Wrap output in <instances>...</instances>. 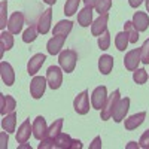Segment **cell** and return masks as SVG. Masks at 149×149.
I'll return each mask as SVG.
<instances>
[{
	"instance_id": "1",
	"label": "cell",
	"mask_w": 149,
	"mask_h": 149,
	"mask_svg": "<svg viewBox=\"0 0 149 149\" xmlns=\"http://www.w3.org/2000/svg\"><path fill=\"white\" fill-rule=\"evenodd\" d=\"M58 63L60 67L63 69L66 73H72L76 67L78 63V54L73 49H66V51H61L58 54Z\"/></svg>"
},
{
	"instance_id": "2",
	"label": "cell",
	"mask_w": 149,
	"mask_h": 149,
	"mask_svg": "<svg viewBox=\"0 0 149 149\" xmlns=\"http://www.w3.org/2000/svg\"><path fill=\"white\" fill-rule=\"evenodd\" d=\"M46 81H48V85L52 90H58L61 86V84H63V72H61V67H58V66L48 67Z\"/></svg>"
},
{
	"instance_id": "3",
	"label": "cell",
	"mask_w": 149,
	"mask_h": 149,
	"mask_svg": "<svg viewBox=\"0 0 149 149\" xmlns=\"http://www.w3.org/2000/svg\"><path fill=\"white\" fill-rule=\"evenodd\" d=\"M119 95H121L119 90H115L113 93L107 97V100H106V103H104V106L102 109V119L103 121H107V119L112 118V112H113L116 103L119 102V98H121Z\"/></svg>"
},
{
	"instance_id": "4",
	"label": "cell",
	"mask_w": 149,
	"mask_h": 149,
	"mask_svg": "<svg viewBox=\"0 0 149 149\" xmlns=\"http://www.w3.org/2000/svg\"><path fill=\"white\" fill-rule=\"evenodd\" d=\"M107 100V90L106 86L102 85V86H97V88L93 91L91 94V104L95 110H102L104 103Z\"/></svg>"
},
{
	"instance_id": "5",
	"label": "cell",
	"mask_w": 149,
	"mask_h": 149,
	"mask_svg": "<svg viewBox=\"0 0 149 149\" xmlns=\"http://www.w3.org/2000/svg\"><path fill=\"white\" fill-rule=\"evenodd\" d=\"M46 78L43 76H34L30 82V94L33 98H40L45 93V88H46Z\"/></svg>"
},
{
	"instance_id": "6",
	"label": "cell",
	"mask_w": 149,
	"mask_h": 149,
	"mask_svg": "<svg viewBox=\"0 0 149 149\" xmlns=\"http://www.w3.org/2000/svg\"><path fill=\"white\" fill-rule=\"evenodd\" d=\"M128 109H130V98L128 97L119 98V102L116 103L113 112H112V118H113V121L115 122H121L124 118H125Z\"/></svg>"
},
{
	"instance_id": "7",
	"label": "cell",
	"mask_w": 149,
	"mask_h": 149,
	"mask_svg": "<svg viewBox=\"0 0 149 149\" xmlns=\"http://www.w3.org/2000/svg\"><path fill=\"white\" fill-rule=\"evenodd\" d=\"M73 107L79 115H86L90 112V100H88V91H82L73 102Z\"/></svg>"
},
{
	"instance_id": "8",
	"label": "cell",
	"mask_w": 149,
	"mask_h": 149,
	"mask_svg": "<svg viewBox=\"0 0 149 149\" xmlns=\"http://www.w3.org/2000/svg\"><path fill=\"white\" fill-rule=\"evenodd\" d=\"M142 61L140 58V48L139 49H131L125 54V58H124V66H125L127 70L134 72L136 69H139V63Z\"/></svg>"
},
{
	"instance_id": "9",
	"label": "cell",
	"mask_w": 149,
	"mask_h": 149,
	"mask_svg": "<svg viewBox=\"0 0 149 149\" xmlns=\"http://www.w3.org/2000/svg\"><path fill=\"white\" fill-rule=\"evenodd\" d=\"M22 26H24V14L19 10L14 12L12 17L9 18V21H8V30L12 34H18V33H21Z\"/></svg>"
},
{
	"instance_id": "10",
	"label": "cell",
	"mask_w": 149,
	"mask_h": 149,
	"mask_svg": "<svg viewBox=\"0 0 149 149\" xmlns=\"http://www.w3.org/2000/svg\"><path fill=\"white\" fill-rule=\"evenodd\" d=\"M66 37L67 36H61V34H54V37H51V39L48 40L46 43V49L48 52L51 55H57L61 52V48H63L64 42H66Z\"/></svg>"
},
{
	"instance_id": "11",
	"label": "cell",
	"mask_w": 149,
	"mask_h": 149,
	"mask_svg": "<svg viewBox=\"0 0 149 149\" xmlns=\"http://www.w3.org/2000/svg\"><path fill=\"white\" fill-rule=\"evenodd\" d=\"M51 18H52V9L48 8L46 10L42 12L39 21H37V30H39V33L46 34L51 30Z\"/></svg>"
},
{
	"instance_id": "12",
	"label": "cell",
	"mask_w": 149,
	"mask_h": 149,
	"mask_svg": "<svg viewBox=\"0 0 149 149\" xmlns=\"http://www.w3.org/2000/svg\"><path fill=\"white\" fill-rule=\"evenodd\" d=\"M0 74H2V81L3 84H6L8 86H12L15 82V73H14V69L9 63L6 61H2L0 63Z\"/></svg>"
},
{
	"instance_id": "13",
	"label": "cell",
	"mask_w": 149,
	"mask_h": 149,
	"mask_svg": "<svg viewBox=\"0 0 149 149\" xmlns=\"http://www.w3.org/2000/svg\"><path fill=\"white\" fill-rule=\"evenodd\" d=\"M15 107H17V102L12 95H3L0 94V113L3 116L10 113V112H15Z\"/></svg>"
},
{
	"instance_id": "14",
	"label": "cell",
	"mask_w": 149,
	"mask_h": 149,
	"mask_svg": "<svg viewBox=\"0 0 149 149\" xmlns=\"http://www.w3.org/2000/svg\"><path fill=\"white\" fill-rule=\"evenodd\" d=\"M31 133H33V125L30 124V119H26L17 131V142L18 143H27Z\"/></svg>"
},
{
	"instance_id": "15",
	"label": "cell",
	"mask_w": 149,
	"mask_h": 149,
	"mask_svg": "<svg viewBox=\"0 0 149 149\" xmlns=\"http://www.w3.org/2000/svg\"><path fill=\"white\" fill-rule=\"evenodd\" d=\"M46 57L43 54H36L33 55L30 60H29V64H27V73L30 74V76H34V74L40 70L42 64L45 63Z\"/></svg>"
},
{
	"instance_id": "16",
	"label": "cell",
	"mask_w": 149,
	"mask_h": 149,
	"mask_svg": "<svg viewBox=\"0 0 149 149\" xmlns=\"http://www.w3.org/2000/svg\"><path fill=\"white\" fill-rule=\"evenodd\" d=\"M107 21H109V14H103V15L98 17L91 24V33H93V36H102V33L107 30Z\"/></svg>"
},
{
	"instance_id": "17",
	"label": "cell",
	"mask_w": 149,
	"mask_h": 149,
	"mask_svg": "<svg viewBox=\"0 0 149 149\" xmlns=\"http://www.w3.org/2000/svg\"><path fill=\"white\" fill-rule=\"evenodd\" d=\"M46 131H48V127H46V121L43 116H37L33 122V136L34 139L37 140H42L45 136H46Z\"/></svg>"
},
{
	"instance_id": "18",
	"label": "cell",
	"mask_w": 149,
	"mask_h": 149,
	"mask_svg": "<svg viewBox=\"0 0 149 149\" xmlns=\"http://www.w3.org/2000/svg\"><path fill=\"white\" fill-rule=\"evenodd\" d=\"M133 26L136 27V30L137 31H145L149 26V17L146 12H136V14L133 15Z\"/></svg>"
},
{
	"instance_id": "19",
	"label": "cell",
	"mask_w": 149,
	"mask_h": 149,
	"mask_svg": "<svg viewBox=\"0 0 149 149\" xmlns=\"http://www.w3.org/2000/svg\"><path fill=\"white\" fill-rule=\"evenodd\" d=\"M112 69H113V57L106 54L98 58V70L102 72V74H109Z\"/></svg>"
},
{
	"instance_id": "20",
	"label": "cell",
	"mask_w": 149,
	"mask_h": 149,
	"mask_svg": "<svg viewBox=\"0 0 149 149\" xmlns=\"http://www.w3.org/2000/svg\"><path fill=\"white\" fill-rule=\"evenodd\" d=\"M78 22L82 27H88L93 24V8L85 6L79 14H78Z\"/></svg>"
},
{
	"instance_id": "21",
	"label": "cell",
	"mask_w": 149,
	"mask_h": 149,
	"mask_svg": "<svg viewBox=\"0 0 149 149\" xmlns=\"http://www.w3.org/2000/svg\"><path fill=\"white\" fill-rule=\"evenodd\" d=\"M145 118H146L145 112H139V113H136V115H131L130 118L125 119V128H127V130L137 128L139 125H142V124H143Z\"/></svg>"
},
{
	"instance_id": "22",
	"label": "cell",
	"mask_w": 149,
	"mask_h": 149,
	"mask_svg": "<svg viewBox=\"0 0 149 149\" xmlns=\"http://www.w3.org/2000/svg\"><path fill=\"white\" fill-rule=\"evenodd\" d=\"M73 29V22L69 19H61L55 24V27L52 30L54 34H61V36H69V33Z\"/></svg>"
},
{
	"instance_id": "23",
	"label": "cell",
	"mask_w": 149,
	"mask_h": 149,
	"mask_svg": "<svg viewBox=\"0 0 149 149\" xmlns=\"http://www.w3.org/2000/svg\"><path fill=\"white\" fill-rule=\"evenodd\" d=\"M15 124H17V113L10 112V113L5 115L2 119V128L6 133H14L15 131Z\"/></svg>"
},
{
	"instance_id": "24",
	"label": "cell",
	"mask_w": 149,
	"mask_h": 149,
	"mask_svg": "<svg viewBox=\"0 0 149 149\" xmlns=\"http://www.w3.org/2000/svg\"><path fill=\"white\" fill-rule=\"evenodd\" d=\"M72 142L73 139L66 133H60L57 137L54 139V148H60V149H72Z\"/></svg>"
},
{
	"instance_id": "25",
	"label": "cell",
	"mask_w": 149,
	"mask_h": 149,
	"mask_svg": "<svg viewBox=\"0 0 149 149\" xmlns=\"http://www.w3.org/2000/svg\"><path fill=\"white\" fill-rule=\"evenodd\" d=\"M12 46H14V36H12L10 31H2L0 33V48H2V51L0 52H5V51H9V49H12Z\"/></svg>"
},
{
	"instance_id": "26",
	"label": "cell",
	"mask_w": 149,
	"mask_h": 149,
	"mask_svg": "<svg viewBox=\"0 0 149 149\" xmlns=\"http://www.w3.org/2000/svg\"><path fill=\"white\" fill-rule=\"evenodd\" d=\"M63 122H64V121L61 119V118H60V119H55V121L52 122V125L48 128V131H46V136H45V137H46V139H51V140H54V139L57 137V136L61 133V128H63ZM45 137H43V139H45Z\"/></svg>"
},
{
	"instance_id": "27",
	"label": "cell",
	"mask_w": 149,
	"mask_h": 149,
	"mask_svg": "<svg viewBox=\"0 0 149 149\" xmlns=\"http://www.w3.org/2000/svg\"><path fill=\"white\" fill-rule=\"evenodd\" d=\"M124 31L128 34L130 43H137V40H139V31L136 30V27L133 26L131 21H127L125 24H124Z\"/></svg>"
},
{
	"instance_id": "28",
	"label": "cell",
	"mask_w": 149,
	"mask_h": 149,
	"mask_svg": "<svg viewBox=\"0 0 149 149\" xmlns=\"http://www.w3.org/2000/svg\"><path fill=\"white\" fill-rule=\"evenodd\" d=\"M37 33H39V30H37V26H30L26 31L22 33V40L26 43H31L36 40L37 37Z\"/></svg>"
},
{
	"instance_id": "29",
	"label": "cell",
	"mask_w": 149,
	"mask_h": 149,
	"mask_svg": "<svg viewBox=\"0 0 149 149\" xmlns=\"http://www.w3.org/2000/svg\"><path fill=\"white\" fill-rule=\"evenodd\" d=\"M128 42H130V40H128V34H127L125 31L118 33L116 37H115V45H116V48L119 49V51H125Z\"/></svg>"
},
{
	"instance_id": "30",
	"label": "cell",
	"mask_w": 149,
	"mask_h": 149,
	"mask_svg": "<svg viewBox=\"0 0 149 149\" xmlns=\"http://www.w3.org/2000/svg\"><path fill=\"white\" fill-rule=\"evenodd\" d=\"M110 8H112V0H95V3H94V9L100 15L107 14Z\"/></svg>"
},
{
	"instance_id": "31",
	"label": "cell",
	"mask_w": 149,
	"mask_h": 149,
	"mask_svg": "<svg viewBox=\"0 0 149 149\" xmlns=\"http://www.w3.org/2000/svg\"><path fill=\"white\" fill-rule=\"evenodd\" d=\"M148 78H149V74L146 73L145 69H136V70L133 72V81L137 84V85H143V84H146Z\"/></svg>"
},
{
	"instance_id": "32",
	"label": "cell",
	"mask_w": 149,
	"mask_h": 149,
	"mask_svg": "<svg viewBox=\"0 0 149 149\" xmlns=\"http://www.w3.org/2000/svg\"><path fill=\"white\" fill-rule=\"evenodd\" d=\"M79 3H81V0H67L66 5H64V14H66L67 17L74 15V12L78 10Z\"/></svg>"
},
{
	"instance_id": "33",
	"label": "cell",
	"mask_w": 149,
	"mask_h": 149,
	"mask_svg": "<svg viewBox=\"0 0 149 149\" xmlns=\"http://www.w3.org/2000/svg\"><path fill=\"white\" fill-rule=\"evenodd\" d=\"M97 43H98V48L103 49V51L109 49V46H110V33H109L107 30H106V31H103V33H102V36H98Z\"/></svg>"
},
{
	"instance_id": "34",
	"label": "cell",
	"mask_w": 149,
	"mask_h": 149,
	"mask_svg": "<svg viewBox=\"0 0 149 149\" xmlns=\"http://www.w3.org/2000/svg\"><path fill=\"white\" fill-rule=\"evenodd\" d=\"M140 58L143 64H149V37L145 40V43L140 48Z\"/></svg>"
},
{
	"instance_id": "35",
	"label": "cell",
	"mask_w": 149,
	"mask_h": 149,
	"mask_svg": "<svg viewBox=\"0 0 149 149\" xmlns=\"http://www.w3.org/2000/svg\"><path fill=\"white\" fill-rule=\"evenodd\" d=\"M6 9H8V2L3 0L2 5H0V29L5 30L6 27Z\"/></svg>"
},
{
	"instance_id": "36",
	"label": "cell",
	"mask_w": 149,
	"mask_h": 149,
	"mask_svg": "<svg viewBox=\"0 0 149 149\" xmlns=\"http://www.w3.org/2000/svg\"><path fill=\"white\" fill-rule=\"evenodd\" d=\"M139 146H140V148H143V149H149V130H146V131L140 136Z\"/></svg>"
},
{
	"instance_id": "37",
	"label": "cell",
	"mask_w": 149,
	"mask_h": 149,
	"mask_svg": "<svg viewBox=\"0 0 149 149\" xmlns=\"http://www.w3.org/2000/svg\"><path fill=\"white\" fill-rule=\"evenodd\" d=\"M39 149H46V148H54V140L51 139H42V143H39V146H37Z\"/></svg>"
},
{
	"instance_id": "38",
	"label": "cell",
	"mask_w": 149,
	"mask_h": 149,
	"mask_svg": "<svg viewBox=\"0 0 149 149\" xmlns=\"http://www.w3.org/2000/svg\"><path fill=\"white\" fill-rule=\"evenodd\" d=\"M90 149H102V137L100 136H97L93 140V143L90 145Z\"/></svg>"
},
{
	"instance_id": "39",
	"label": "cell",
	"mask_w": 149,
	"mask_h": 149,
	"mask_svg": "<svg viewBox=\"0 0 149 149\" xmlns=\"http://www.w3.org/2000/svg\"><path fill=\"white\" fill-rule=\"evenodd\" d=\"M128 3H130L131 8H139L143 3V0H128Z\"/></svg>"
},
{
	"instance_id": "40",
	"label": "cell",
	"mask_w": 149,
	"mask_h": 149,
	"mask_svg": "<svg viewBox=\"0 0 149 149\" xmlns=\"http://www.w3.org/2000/svg\"><path fill=\"white\" fill-rule=\"evenodd\" d=\"M2 148H8V134L6 133H2Z\"/></svg>"
},
{
	"instance_id": "41",
	"label": "cell",
	"mask_w": 149,
	"mask_h": 149,
	"mask_svg": "<svg viewBox=\"0 0 149 149\" xmlns=\"http://www.w3.org/2000/svg\"><path fill=\"white\" fill-rule=\"evenodd\" d=\"M82 148V142L81 140H73L72 142V149H81Z\"/></svg>"
},
{
	"instance_id": "42",
	"label": "cell",
	"mask_w": 149,
	"mask_h": 149,
	"mask_svg": "<svg viewBox=\"0 0 149 149\" xmlns=\"http://www.w3.org/2000/svg\"><path fill=\"white\" fill-rule=\"evenodd\" d=\"M84 3H85V6L94 8V3H95V0H84Z\"/></svg>"
},
{
	"instance_id": "43",
	"label": "cell",
	"mask_w": 149,
	"mask_h": 149,
	"mask_svg": "<svg viewBox=\"0 0 149 149\" xmlns=\"http://www.w3.org/2000/svg\"><path fill=\"white\" fill-rule=\"evenodd\" d=\"M130 148H139V145L134 143V142H130V143L127 145V149H130Z\"/></svg>"
},
{
	"instance_id": "44",
	"label": "cell",
	"mask_w": 149,
	"mask_h": 149,
	"mask_svg": "<svg viewBox=\"0 0 149 149\" xmlns=\"http://www.w3.org/2000/svg\"><path fill=\"white\" fill-rule=\"evenodd\" d=\"M43 2H45L46 5H55V2H57V0H43Z\"/></svg>"
},
{
	"instance_id": "45",
	"label": "cell",
	"mask_w": 149,
	"mask_h": 149,
	"mask_svg": "<svg viewBox=\"0 0 149 149\" xmlns=\"http://www.w3.org/2000/svg\"><path fill=\"white\" fill-rule=\"evenodd\" d=\"M146 10L149 12V0H146Z\"/></svg>"
}]
</instances>
